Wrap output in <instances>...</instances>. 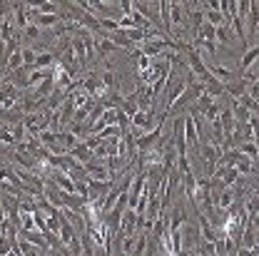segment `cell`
I'll return each instance as SVG.
<instances>
[{
  "mask_svg": "<svg viewBox=\"0 0 259 256\" xmlns=\"http://www.w3.org/2000/svg\"><path fill=\"white\" fill-rule=\"evenodd\" d=\"M207 70H209V75L214 77V80H220L222 85H229L232 82V70L229 67H225V65H207Z\"/></svg>",
  "mask_w": 259,
  "mask_h": 256,
  "instance_id": "7",
  "label": "cell"
},
{
  "mask_svg": "<svg viewBox=\"0 0 259 256\" xmlns=\"http://www.w3.org/2000/svg\"><path fill=\"white\" fill-rule=\"evenodd\" d=\"M194 189H197V177L192 174V169L190 172H182V192H185V196L192 199Z\"/></svg>",
  "mask_w": 259,
  "mask_h": 256,
  "instance_id": "11",
  "label": "cell"
},
{
  "mask_svg": "<svg viewBox=\"0 0 259 256\" xmlns=\"http://www.w3.org/2000/svg\"><path fill=\"white\" fill-rule=\"evenodd\" d=\"M5 219H8V214H5V209H3V204H0V226H3Z\"/></svg>",
  "mask_w": 259,
  "mask_h": 256,
  "instance_id": "23",
  "label": "cell"
},
{
  "mask_svg": "<svg viewBox=\"0 0 259 256\" xmlns=\"http://www.w3.org/2000/svg\"><path fill=\"white\" fill-rule=\"evenodd\" d=\"M257 60H259V45H254V47H249V50L244 53V58H242V75L257 63Z\"/></svg>",
  "mask_w": 259,
  "mask_h": 256,
  "instance_id": "17",
  "label": "cell"
},
{
  "mask_svg": "<svg viewBox=\"0 0 259 256\" xmlns=\"http://www.w3.org/2000/svg\"><path fill=\"white\" fill-rule=\"evenodd\" d=\"M25 37H30V40H37V37H40V28H37L35 23H30V25L25 28Z\"/></svg>",
  "mask_w": 259,
  "mask_h": 256,
  "instance_id": "21",
  "label": "cell"
},
{
  "mask_svg": "<svg viewBox=\"0 0 259 256\" xmlns=\"http://www.w3.org/2000/svg\"><path fill=\"white\" fill-rule=\"evenodd\" d=\"M204 92H207V95H212V97H214V99H217V97H222V95H225L227 90H225V85H222L220 80H214V77H209V80L204 82Z\"/></svg>",
  "mask_w": 259,
  "mask_h": 256,
  "instance_id": "15",
  "label": "cell"
},
{
  "mask_svg": "<svg viewBox=\"0 0 259 256\" xmlns=\"http://www.w3.org/2000/svg\"><path fill=\"white\" fill-rule=\"evenodd\" d=\"M244 209H247V214H249V217H259V196L257 194H249V199H247Z\"/></svg>",
  "mask_w": 259,
  "mask_h": 256,
  "instance_id": "19",
  "label": "cell"
},
{
  "mask_svg": "<svg viewBox=\"0 0 259 256\" xmlns=\"http://www.w3.org/2000/svg\"><path fill=\"white\" fill-rule=\"evenodd\" d=\"M259 28V3H249V18H247V28L244 30H249V37L257 32Z\"/></svg>",
  "mask_w": 259,
  "mask_h": 256,
  "instance_id": "13",
  "label": "cell"
},
{
  "mask_svg": "<svg viewBox=\"0 0 259 256\" xmlns=\"http://www.w3.org/2000/svg\"><path fill=\"white\" fill-rule=\"evenodd\" d=\"M225 90L229 92V97H234V99H239V97L247 95V90H249V85L239 77L237 82H229V85H225Z\"/></svg>",
  "mask_w": 259,
  "mask_h": 256,
  "instance_id": "12",
  "label": "cell"
},
{
  "mask_svg": "<svg viewBox=\"0 0 259 256\" xmlns=\"http://www.w3.org/2000/svg\"><path fill=\"white\" fill-rule=\"evenodd\" d=\"M194 256H202V254H194Z\"/></svg>",
  "mask_w": 259,
  "mask_h": 256,
  "instance_id": "24",
  "label": "cell"
},
{
  "mask_svg": "<svg viewBox=\"0 0 259 256\" xmlns=\"http://www.w3.org/2000/svg\"><path fill=\"white\" fill-rule=\"evenodd\" d=\"M120 236H137V212L130 209L122 214V222H120Z\"/></svg>",
  "mask_w": 259,
  "mask_h": 256,
  "instance_id": "1",
  "label": "cell"
},
{
  "mask_svg": "<svg viewBox=\"0 0 259 256\" xmlns=\"http://www.w3.org/2000/svg\"><path fill=\"white\" fill-rule=\"evenodd\" d=\"M0 142H3V144H10V147L15 144V142H13V129L5 127V125H0Z\"/></svg>",
  "mask_w": 259,
  "mask_h": 256,
  "instance_id": "20",
  "label": "cell"
},
{
  "mask_svg": "<svg viewBox=\"0 0 259 256\" xmlns=\"http://www.w3.org/2000/svg\"><path fill=\"white\" fill-rule=\"evenodd\" d=\"M234 169H237L239 174H252V172H254V164H252L249 157H244V155L239 152V157L234 160Z\"/></svg>",
  "mask_w": 259,
  "mask_h": 256,
  "instance_id": "18",
  "label": "cell"
},
{
  "mask_svg": "<svg viewBox=\"0 0 259 256\" xmlns=\"http://www.w3.org/2000/svg\"><path fill=\"white\" fill-rule=\"evenodd\" d=\"M247 95L252 97L254 102H259V80H257V82H252V85H249V90H247Z\"/></svg>",
  "mask_w": 259,
  "mask_h": 256,
  "instance_id": "22",
  "label": "cell"
},
{
  "mask_svg": "<svg viewBox=\"0 0 259 256\" xmlns=\"http://www.w3.org/2000/svg\"><path fill=\"white\" fill-rule=\"evenodd\" d=\"M232 115H234L237 125H249V120H252V112L237 99H232Z\"/></svg>",
  "mask_w": 259,
  "mask_h": 256,
  "instance_id": "8",
  "label": "cell"
},
{
  "mask_svg": "<svg viewBox=\"0 0 259 256\" xmlns=\"http://www.w3.org/2000/svg\"><path fill=\"white\" fill-rule=\"evenodd\" d=\"M185 224H187V214H185V209L177 204V207L172 209V217L167 219V231H169V234H175V231H180Z\"/></svg>",
  "mask_w": 259,
  "mask_h": 256,
  "instance_id": "2",
  "label": "cell"
},
{
  "mask_svg": "<svg viewBox=\"0 0 259 256\" xmlns=\"http://www.w3.org/2000/svg\"><path fill=\"white\" fill-rule=\"evenodd\" d=\"M234 37H237V35H234V30H232V25H229V23L220 25L217 32H214V42H220V45H229Z\"/></svg>",
  "mask_w": 259,
  "mask_h": 256,
  "instance_id": "10",
  "label": "cell"
},
{
  "mask_svg": "<svg viewBox=\"0 0 259 256\" xmlns=\"http://www.w3.org/2000/svg\"><path fill=\"white\" fill-rule=\"evenodd\" d=\"M75 236H80V234H77V231L72 229V224H70V222H67V219L63 217V224H60V241H63L65 246H67V244H70Z\"/></svg>",
  "mask_w": 259,
  "mask_h": 256,
  "instance_id": "16",
  "label": "cell"
},
{
  "mask_svg": "<svg viewBox=\"0 0 259 256\" xmlns=\"http://www.w3.org/2000/svg\"><path fill=\"white\" fill-rule=\"evenodd\" d=\"M234 196H237V189H234V187H225L222 192L217 194V199H214V207H217V209H222V212H227V209H229V207L237 201Z\"/></svg>",
  "mask_w": 259,
  "mask_h": 256,
  "instance_id": "4",
  "label": "cell"
},
{
  "mask_svg": "<svg viewBox=\"0 0 259 256\" xmlns=\"http://www.w3.org/2000/svg\"><path fill=\"white\" fill-rule=\"evenodd\" d=\"M234 149H239L244 157H249L252 162L259 160V144L254 142V139H249V142H242V144H239V147H234Z\"/></svg>",
  "mask_w": 259,
  "mask_h": 256,
  "instance_id": "14",
  "label": "cell"
},
{
  "mask_svg": "<svg viewBox=\"0 0 259 256\" xmlns=\"http://www.w3.org/2000/svg\"><path fill=\"white\" fill-rule=\"evenodd\" d=\"M32 23L42 30V28H58V25L63 23V18H60V15H35Z\"/></svg>",
  "mask_w": 259,
  "mask_h": 256,
  "instance_id": "9",
  "label": "cell"
},
{
  "mask_svg": "<svg viewBox=\"0 0 259 256\" xmlns=\"http://www.w3.org/2000/svg\"><path fill=\"white\" fill-rule=\"evenodd\" d=\"M88 179H95V182H112V177H110V169L105 167V164H88Z\"/></svg>",
  "mask_w": 259,
  "mask_h": 256,
  "instance_id": "6",
  "label": "cell"
},
{
  "mask_svg": "<svg viewBox=\"0 0 259 256\" xmlns=\"http://www.w3.org/2000/svg\"><path fill=\"white\" fill-rule=\"evenodd\" d=\"M67 155H70V157H75V160L80 162L82 167H88V164H93V162H95V152H93V149H88L82 142H80L75 149H70Z\"/></svg>",
  "mask_w": 259,
  "mask_h": 256,
  "instance_id": "5",
  "label": "cell"
},
{
  "mask_svg": "<svg viewBox=\"0 0 259 256\" xmlns=\"http://www.w3.org/2000/svg\"><path fill=\"white\" fill-rule=\"evenodd\" d=\"M95 53L97 58H110L112 53H120V47L110 37H95Z\"/></svg>",
  "mask_w": 259,
  "mask_h": 256,
  "instance_id": "3",
  "label": "cell"
}]
</instances>
